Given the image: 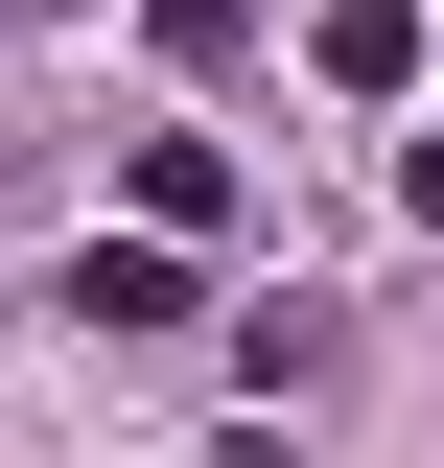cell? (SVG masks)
<instances>
[{
  "label": "cell",
  "mask_w": 444,
  "mask_h": 468,
  "mask_svg": "<svg viewBox=\"0 0 444 468\" xmlns=\"http://www.w3.org/2000/svg\"><path fill=\"white\" fill-rule=\"evenodd\" d=\"M70 328H187V234H94L70 258Z\"/></svg>",
  "instance_id": "6da1fadb"
},
{
  "label": "cell",
  "mask_w": 444,
  "mask_h": 468,
  "mask_svg": "<svg viewBox=\"0 0 444 468\" xmlns=\"http://www.w3.org/2000/svg\"><path fill=\"white\" fill-rule=\"evenodd\" d=\"M304 70H328V94H421V0H328Z\"/></svg>",
  "instance_id": "7a4b0ae2"
},
{
  "label": "cell",
  "mask_w": 444,
  "mask_h": 468,
  "mask_svg": "<svg viewBox=\"0 0 444 468\" xmlns=\"http://www.w3.org/2000/svg\"><path fill=\"white\" fill-rule=\"evenodd\" d=\"M141 234L211 258V234H234V141H141Z\"/></svg>",
  "instance_id": "3957f363"
},
{
  "label": "cell",
  "mask_w": 444,
  "mask_h": 468,
  "mask_svg": "<svg viewBox=\"0 0 444 468\" xmlns=\"http://www.w3.org/2000/svg\"><path fill=\"white\" fill-rule=\"evenodd\" d=\"M141 48H164V70H234V48H258V0H141Z\"/></svg>",
  "instance_id": "277c9868"
}]
</instances>
